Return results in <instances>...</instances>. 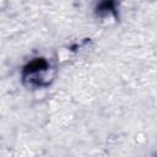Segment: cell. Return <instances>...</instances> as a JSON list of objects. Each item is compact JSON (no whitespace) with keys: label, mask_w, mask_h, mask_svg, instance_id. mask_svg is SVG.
I'll list each match as a JSON object with an SVG mask.
<instances>
[{"label":"cell","mask_w":157,"mask_h":157,"mask_svg":"<svg viewBox=\"0 0 157 157\" xmlns=\"http://www.w3.org/2000/svg\"><path fill=\"white\" fill-rule=\"evenodd\" d=\"M49 69V63L44 58H36L31 60L27 65L23 66L22 70V78L23 82H27L29 86L33 87H42L48 85L44 81V74Z\"/></svg>","instance_id":"cell-1"},{"label":"cell","mask_w":157,"mask_h":157,"mask_svg":"<svg viewBox=\"0 0 157 157\" xmlns=\"http://www.w3.org/2000/svg\"><path fill=\"white\" fill-rule=\"evenodd\" d=\"M115 0H99L98 5L96 6V12L98 16H104L107 13H115Z\"/></svg>","instance_id":"cell-2"}]
</instances>
